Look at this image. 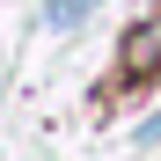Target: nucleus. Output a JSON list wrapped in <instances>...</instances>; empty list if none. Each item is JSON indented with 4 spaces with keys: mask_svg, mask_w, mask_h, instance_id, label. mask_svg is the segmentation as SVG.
Instances as JSON below:
<instances>
[{
    "mask_svg": "<svg viewBox=\"0 0 161 161\" xmlns=\"http://www.w3.org/2000/svg\"><path fill=\"white\" fill-rule=\"evenodd\" d=\"M125 59H132V66H161V22H147V30L125 37Z\"/></svg>",
    "mask_w": 161,
    "mask_h": 161,
    "instance_id": "f257e3e1",
    "label": "nucleus"
},
{
    "mask_svg": "<svg viewBox=\"0 0 161 161\" xmlns=\"http://www.w3.org/2000/svg\"><path fill=\"white\" fill-rule=\"evenodd\" d=\"M88 8H95V0H51L44 15H51V22H59V30H66V22H80V15H88Z\"/></svg>",
    "mask_w": 161,
    "mask_h": 161,
    "instance_id": "f03ea898",
    "label": "nucleus"
},
{
    "mask_svg": "<svg viewBox=\"0 0 161 161\" xmlns=\"http://www.w3.org/2000/svg\"><path fill=\"white\" fill-rule=\"evenodd\" d=\"M154 139H161V110H154V117L139 125V147H154Z\"/></svg>",
    "mask_w": 161,
    "mask_h": 161,
    "instance_id": "7ed1b4c3",
    "label": "nucleus"
}]
</instances>
